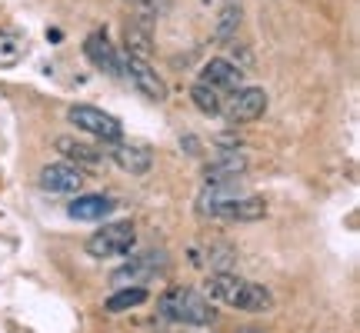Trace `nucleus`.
Here are the masks:
<instances>
[{"label": "nucleus", "mask_w": 360, "mask_h": 333, "mask_svg": "<svg viewBox=\"0 0 360 333\" xmlns=\"http://www.w3.org/2000/svg\"><path fill=\"white\" fill-rule=\"evenodd\" d=\"M160 313L167 320L177 323H193V327H207V323L217 320V310L207 300L204 294H197L191 287H174L160 296Z\"/></svg>", "instance_id": "1"}, {"label": "nucleus", "mask_w": 360, "mask_h": 333, "mask_svg": "<svg viewBox=\"0 0 360 333\" xmlns=\"http://www.w3.org/2000/svg\"><path fill=\"white\" fill-rule=\"evenodd\" d=\"M134 240H137V233H134V223L130 220H117V223H107L101 230L94 233L87 240V254L94 260H110V256H124L134 250Z\"/></svg>", "instance_id": "2"}, {"label": "nucleus", "mask_w": 360, "mask_h": 333, "mask_svg": "<svg viewBox=\"0 0 360 333\" xmlns=\"http://www.w3.org/2000/svg\"><path fill=\"white\" fill-rule=\"evenodd\" d=\"M67 120L74 124L77 130L90 133V137H97L103 143H117L124 137V127H120V120L110 114H103L101 107H90V103H77V107H70L67 110Z\"/></svg>", "instance_id": "3"}, {"label": "nucleus", "mask_w": 360, "mask_h": 333, "mask_svg": "<svg viewBox=\"0 0 360 333\" xmlns=\"http://www.w3.org/2000/svg\"><path fill=\"white\" fill-rule=\"evenodd\" d=\"M267 110V93L260 87H237L231 90V97L220 103V114L227 117V124H250L260 120Z\"/></svg>", "instance_id": "4"}, {"label": "nucleus", "mask_w": 360, "mask_h": 333, "mask_svg": "<svg viewBox=\"0 0 360 333\" xmlns=\"http://www.w3.org/2000/svg\"><path fill=\"white\" fill-rule=\"evenodd\" d=\"M124 74L130 77V84L141 90L147 100H167V84L160 80V74H157L154 67L147 64L143 57H130L127 53V64H124Z\"/></svg>", "instance_id": "5"}, {"label": "nucleus", "mask_w": 360, "mask_h": 333, "mask_svg": "<svg viewBox=\"0 0 360 333\" xmlns=\"http://www.w3.org/2000/svg\"><path fill=\"white\" fill-rule=\"evenodd\" d=\"M40 187L51 193H80L84 187V174L74 164H47L40 170Z\"/></svg>", "instance_id": "6"}, {"label": "nucleus", "mask_w": 360, "mask_h": 333, "mask_svg": "<svg viewBox=\"0 0 360 333\" xmlns=\"http://www.w3.org/2000/svg\"><path fill=\"white\" fill-rule=\"evenodd\" d=\"M267 214V204L260 197H224L210 217H224V220H240V223H250V220H260Z\"/></svg>", "instance_id": "7"}, {"label": "nucleus", "mask_w": 360, "mask_h": 333, "mask_svg": "<svg viewBox=\"0 0 360 333\" xmlns=\"http://www.w3.org/2000/svg\"><path fill=\"white\" fill-rule=\"evenodd\" d=\"M200 84H207L214 90H237L244 87V70L237 64H231V60H224V57H214L200 70Z\"/></svg>", "instance_id": "8"}, {"label": "nucleus", "mask_w": 360, "mask_h": 333, "mask_svg": "<svg viewBox=\"0 0 360 333\" xmlns=\"http://www.w3.org/2000/svg\"><path fill=\"white\" fill-rule=\"evenodd\" d=\"M114 210V197H103V193H80L67 204V217L80 220V223H94V220H103Z\"/></svg>", "instance_id": "9"}, {"label": "nucleus", "mask_w": 360, "mask_h": 333, "mask_svg": "<svg viewBox=\"0 0 360 333\" xmlns=\"http://www.w3.org/2000/svg\"><path fill=\"white\" fill-rule=\"evenodd\" d=\"M84 53H87V60L97 67V70L110 74V77H124V64L117 60V53H114V47H110L107 34H90V37L84 40Z\"/></svg>", "instance_id": "10"}, {"label": "nucleus", "mask_w": 360, "mask_h": 333, "mask_svg": "<svg viewBox=\"0 0 360 333\" xmlns=\"http://www.w3.org/2000/svg\"><path fill=\"white\" fill-rule=\"evenodd\" d=\"M247 170V157L237 154V150H224L217 160L207 164V183H233Z\"/></svg>", "instance_id": "11"}, {"label": "nucleus", "mask_w": 360, "mask_h": 333, "mask_svg": "<svg viewBox=\"0 0 360 333\" xmlns=\"http://www.w3.org/2000/svg\"><path fill=\"white\" fill-rule=\"evenodd\" d=\"M57 150L67 157V164L74 166H90V170H97L103 164V150L101 147H94V143H84V141H74V137H60L57 141Z\"/></svg>", "instance_id": "12"}, {"label": "nucleus", "mask_w": 360, "mask_h": 333, "mask_svg": "<svg viewBox=\"0 0 360 333\" xmlns=\"http://www.w3.org/2000/svg\"><path fill=\"white\" fill-rule=\"evenodd\" d=\"M107 157H110L120 170L134 174V177L147 174V170H150V164H154V157L147 154V147H134V143H120V141H117V147Z\"/></svg>", "instance_id": "13"}, {"label": "nucleus", "mask_w": 360, "mask_h": 333, "mask_svg": "<svg viewBox=\"0 0 360 333\" xmlns=\"http://www.w3.org/2000/svg\"><path fill=\"white\" fill-rule=\"evenodd\" d=\"M240 287H244V280L224 270V273H214V277H207L204 294L214 296V300H220V303H227V307H233V303H237V294H240Z\"/></svg>", "instance_id": "14"}, {"label": "nucleus", "mask_w": 360, "mask_h": 333, "mask_svg": "<svg viewBox=\"0 0 360 333\" xmlns=\"http://www.w3.org/2000/svg\"><path fill=\"white\" fill-rule=\"evenodd\" d=\"M274 307V296H270V290L264 287V283H250L244 280V287H240V294H237V303H233V310H247V313H264V310Z\"/></svg>", "instance_id": "15"}, {"label": "nucleus", "mask_w": 360, "mask_h": 333, "mask_svg": "<svg viewBox=\"0 0 360 333\" xmlns=\"http://www.w3.org/2000/svg\"><path fill=\"white\" fill-rule=\"evenodd\" d=\"M141 303H147V290H143V287H120L117 294L107 296L103 310H107V313H124V310L141 307Z\"/></svg>", "instance_id": "16"}, {"label": "nucleus", "mask_w": 360, "mask_h": 333, "mask_svg": "<svg viewBox=\"0 0 360 333\" xmlns=\"http://www.w3.org/2000/svg\"><path fill=\"white\" fill-rule=\"evenodd\" d=\"M191 100H193V107L200 110V114H207V117H217L220 114V103H224V97H220V90H214V87H207V84H193L191 87Z\"/></svg>", "instance_id": "17"}, {"label": "nucleus", "mask_w": 360, "mask_h": 333, "mask_svg": "<svg viewBox=\"0 0 360 333\" xmlns=\"http://www.w3.org/2000/svg\"><path fill=\"white\" fill-rule=\"evenodd\" d=\"M124 44H127V53L130 57H150V51H154V40H150V30H143V27L130 24L127 30H124Z\"/></svg>", "instance_id": "18"}, {"label": "nucleus", "mask_w": 360, "mask_h": 333, "mask_svg": "<svg viewBox=\"0 0 360 333\" xmlns=\"http://www.w3.org/2000/svg\"><path fill=\"white\" fill-rule=\"evenodd\" d=\"M240 27V0H231L217 17V27H214V40H231L233 30Z\"/></svg>", "instance_id": "19"}, {"label": "nucleus", "mask_w": 360, "mask_h": 333, "mask_svg": "<svg viewBox=\"0 0 360 333\" xmlns=\"http://www.w3.org/2000/svg\"><path fill=\"white\" fill-rule=\"evenodd\" d=\"M237 333H264V330H254V327H244V330H237Z\"/></svg>", "instance_id": "20"}, {"label": "nucleus", "mask_w": 360, "mask_h": 333, "mask_svg": "<svg viewBox=\"0 0 360 333\" xmlns=\"http://www.w3.org/2000/svg\"><path fill=\"white\" fill-rule=\"evenodd\" d=\"M137 4H150V0H137Z\"/></svg>", "instance_id": "21"}]
</instances>
